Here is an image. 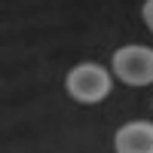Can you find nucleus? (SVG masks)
Listing matches in <instances>:
<instances>
[{"mask_svg":"<svg viewBox=\"0 0 153 153\" xmlns=\"http://www.w3.org/2000/svg\"><path fill=\"white\" fill-rule=\"evenodd\" d=\"M68 95L80 104H98L110 95V74L95 65V61H86V65H76L71 74H68Z\"/></svg>","mask_w":153,"mask_h":153,"instance_id":"obj_1","label":"nucleus"},{"mask_svg":"<svg viewBox=\"0 0 153 153\" xmlns=\"http://www.w3.org/2000/svg\"><path fill=\"white\" fill-rule=\"evenodd\" d=\"M113 74L126 86L153 83V49L150 46H123L113 52Z\"/></svg>","mask_w":153,"mask_h":153,"instance_id":"obj_2","label":"nucleus"},{"mask_svg":"<svg viewBox=\"0 0 153 153\" xmlns=\"http://www.w3.org/2000/svg\"><path fill=\"white\" fill-rule=\"evenodd\" d=\"M117 153H153V123H126L113 135Z\"/></svg>","mask_w":153,"mask_h":153,"instance_id":"obj_3","label":"nucleus"},{"mask_svg":"<svg viewBox=\"0 0 153 153\" xmlns=\"http://www.w3.org/2000/svg\"><path fill=\"white\" fill-rule=\"evenodd\" d=\"M144 22H147V28L153 31V0H147V3H144Z\"/></svg>","mask_w":153,"mask_h":153,"instance_id":"obj_4","label":"nucleus"}]
</instances>
